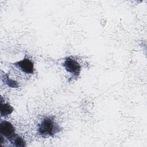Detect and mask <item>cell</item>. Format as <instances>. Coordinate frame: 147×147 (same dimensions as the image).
Masks as SVG:
<instances>
[{
    "label": "cell",
    "mask_w": 147,
    "mask_h": 147,
    "mask_svg": "<svg viewBox=\"0 0 147 147\" xmlns=\"http://www.w3.org/2000/svg\"><path fill=\"white\" fill-rule=\"evenodd\" d=\"M38 133L42 137H53L60 131V126L51 117H44L37 126Z\"/></svg>",
    "instance_id": "6da1fadb"
},
{
    "label": "cell",
    "mask_w": 147,
    "mask_h": 147,
    "mask_svg": "<svg viewBox=\"0 0 147 147\" xmlns=\"http://www.w3.org/2000/svg\"><path fill=\"white\" fill-rule=\"evenodd\" d=\"M63 65L65 70L74 77L78 78L79 76L81 71V65L75 60L67 57L63 63Z\"/></svg>",
    "instance_id": "7a4b0ae2"
},
{
    "label": "cell",
    "mask_w": 147,
    "mask_h": 147,
    "mask_svg": "<svg viewBox=\"0 0 147 147\" xmlns=\"http://www.w3.org/2000/svg\"><path fill=\"white\" fill-rule=\"evenodd\" d=\"M0 133L10 142L17 135L15 129L11 123L7 121H3L0 123Z\"/></svg>",
    "instance_id": "3957f363"
},
{
    "label": "cell",
    "mask_w": 147,
    "mask_h": 147,
    "mask_svg": "<svg viewBox=\"0 0 147 147\" xmlns=\"http://www.w3.org/2000/svg\"><path fill=\"white\" fill-rule=\"evenodd\" d=\"M13 64L26 74H33L34 72V63L28 57H25L22 60L18 61L13 63Z\"/></svg>",
    "instance_id": "277c9868"
},
{
    "label": "cell",
    "mask_w": 147,
    "mask_h": 147,
    "mask_svg": "<svg viewBox=\"0 0 147 147\" xmlns=\"http://www.w3.org/2000/svg\"><path fill=\"white\" fill-rule=\"evenodd\" d=\"M1 117H7L10 115L14 111L13 107L9 103H3L2 99L1 101Z\"/></svg>",
    "instance_id": "5b68a950"
},
{
    "label": "cell",
    "mask_w": 147,
    "mask_h": 147,
    "mask_svg": "<svg viewBox=\"0 0 147 147\" xmlns=\"http://www.w3.org/2000/svg\"><path fill=\"white\" fill-rule=\"evenodd\" d=\"M1 79L4 82V83L6 84L9 87L11 88H17L19 86V84L17 82L10 79L8 76L7 74H4L1 75Z\"/></svg>",
    "instance_id": "8992f818"
},
{
    "label": "cell",
    "mask_w": 147,
    "mask_h": 147,
    "mask_svg": "<svg viewBox=\"0 0 147 147\" xmlns=\"http://www.w3.org/2000/svg\"><path fill=\"white\" fill-rule=\"evenodd\" d=\"M10 142L11 144H13V145L15 146H26V142L25 141V140L20 136H18V134H17L14 138L13 139L10 141Z\"/></svg>",
    "instance_id": "52a82bcc"
}]
</instances>
